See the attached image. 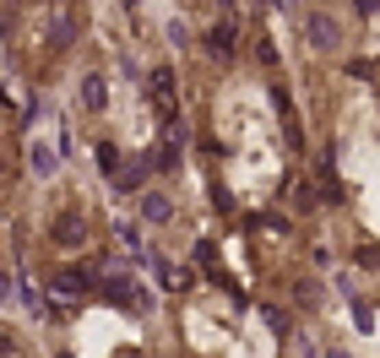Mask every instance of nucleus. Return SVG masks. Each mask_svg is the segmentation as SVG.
<instances>
[{
    "instance_id": "obj_1",
    "label": "nucleus",
    "mask_w": 380,
    "mask_h": 358,
    "mask_svg": "<svg viewBox=\"0 0 380 358\" xmlns=\"http://www.w3.org/2000/svg\"><path fill=\"white\" fill-rule=\"evenodd\" d=\"M304 38H309L315 49H331V44H337V27H331L320 11H309V16H304Z\"/></svg>"
}]
</instances>
